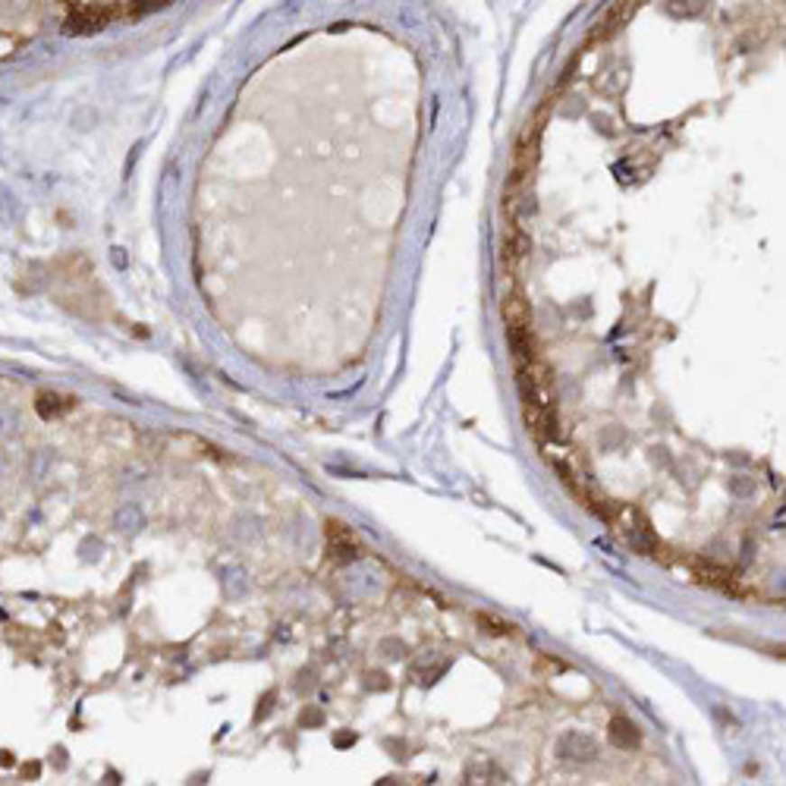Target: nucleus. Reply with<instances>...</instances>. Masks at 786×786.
<instances>
[{
	"label": "nucleus",
	"instance_id": "f257e3e1",
	"mask_svg": "<svg viewBox=\"0 0 786 786\" xmlns=\"http://www.w3.org/2000/svg\"><path fill=\"white\" fill-rule=\"evenodd\" d=\"M522 419L529 425L532 438L538 444H548V440H557V412L554 402H522Z\"/></svg>",
	"mask_w": 786,
	"mask_h": 786
},
{
	"label": "nucleus",
	"instance_id": "39448f33",
	"mask_svg": "<svg viewBox=\"0 0 786 786\" xmlns=\"http://www.w3.org/2000/svg\"><path fill=\"white\" fill-rule=\"evenodd\" d=\"M16 428H19L16 412H13V409H6V406H0V431H4V434H16Z\"/></svg>",
	"mask_w": 786,
	"mask_h": 786
},
{
	"label": "nucleus",
	"instance_id": "7ed1b4c3",
	"mask_svg": "<svg viewBox=\"0 0 786 786\" xmlns=\"http://www.w3.org/2000/svg\"><path fill=\"white\" fill-rule=\"evenodd\" d=\"M328 550L334 554V560H353L356 538L340 522H328Z\"/></svg>",
	"mask_w": 786,
	"mask_h": 786
},
{
	"label": "nucleus",
	"instance_id": "f03ea898",
	"mask_svg": "<svg viewBox=\"0 0 786 786\" xmlns=\"http://www.w3.org/2000/svg\"><path fill=\"white\" fill-rule=\"evenodd\" d=\"M110 13L101 10V6H86V10H76L73 16L67 19V32L69 35H92L107 25Z\"/></svg>",
	"mask_w": 786,
	"mask_h": 786
},
{
	"label": "nucleus",
	"instance_id": "20e7f679",
	"mask_svg": "<svg viewBox=\"0 0 786 786\" xmlns=\"http://www.w3.org/2000/svg\"><path fill=\"white\" fill-rule=\"evenodd\" d=\"M73 406H76L73 396H60L54 391H42L35 396V409L42 419H60V415H67Z\"/></svg>",
	"mask_w": 786,
	"mask_h": 786
}]
</instances>
